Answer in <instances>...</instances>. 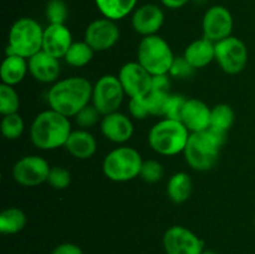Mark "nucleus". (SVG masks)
Here are the masks:
<instances>
[{"label":"nucleus","mask_w":255,"mask_h":254,"mask_svg":"<svg viewBox=\"0 0 255 254\" xmlns=\"http://www.w3.org/2000/svg\"><path fill=\"white\" fill-rule=\"evenodd\" d=\"M236 114L228 104H218L211 109V127L228 132L233 126Z\"/></svg>","instance_id":"bb28decb"},{"label":"nucleus","mask_w":255,"mask_h":254,"mask_svg":"<svg viewBox=\"0 0 255 254\" xmlns=\"http://www.w3.org/2000/svg\"><path fill=\"white\" fill-rule=\"evenodd\" d=\"M193 182L186 172H177L172 174L167 183V196L173 203H184L191 197Z\"/></svg>","instance_id":"5701e85b"},{"label":"nucleus","mask_w":255,"mask_h":254,"mask_svg":"<svg viewBox=\"0 0 255 254\" xmlns=\"http://www.w3.org/2000/svg\"><path fill=\"white\" fill-rule=\"evenodd\" d=\"M142 157L137 149L128 146L117 147L106 154L102 162V172L114 182H128L141 173Z\"/></svg>","instance_id":"423d86ee"},{"label":"nucleus","mask_w":255,"mask_h":254,"mask_svg":"<svg viewBox=\"0 0 255 254\" xmlns=\"http://www.w3.org/2000/svg\"><path fill=\"white\" fill-rule=\"evenodd\" d=\"M181 122L191 133L207 131L211 127V109L201 100L187 99Z\"/></svg>","instance_id":"6ab92c4d"},{"label":"nucleus","mask_w":255,"mask_h":254,"mask_svg":"<svg viewBox=\"0 0 255 254\" xmlns=\"http://www.w3.org/2000/svg\"><path fill=\"white\" fill-rule=\"evenodd\" d=\"M65 148L71 156L77 159H89L95 154L97 149V142L94 134L86 129H76L70 133Z\"/></svg>","instance_id":"aec40b11"},{"label":"nucleus","mask_w":255,"mask_h":254,"mask_svg":"<svg viewBox=\"0 0 255 254\" xmlns=\"http://www.w3.org/2000/svg\"><path fill=\"white\" fill-rule=\"evenodd\" d=\"M27 66H29L30 75L36 81L42 82V84H51V82L57 81L61 72L59 59L51 56L44 50L36 52L30 59H27Z\"/></svg>","instance_id":"f3484780"},{"label":"nucleus","mask_w":255,"mask_h":254,"mask_svg":"<svg viewBox=\"0 0 255 254\" xmlns=\"http://www.w3.org/2000/svg\"><path fill=\"white\" fill-rule=\"evenodd\" d=\"M163 174V166L158 161H156V159L143 161L139 177L144 182H147V183H157L158 181H161Z\"/></svg>","instance_id":"473e14b6"},{"label":"nucleus","mask_w":255,"mask_h":254,"mask_svg":"<svg viewBox=\"0 0 255 254\" xmlns=\"http://www.w3.org/2000/svg\"><path fill=\"white\" fill-rule=\"evenodd\" d=\"M222 147L209 128L204 132L191 133L183 151L184 158L194 171H209L216 166Z\"/></svg>","instance_id":"39448f33"},{"label":"nucleus","mask_w":255,"mask_h":254,"mask_svg":"<svg viewBox=\"0 0 255 254\" xmlns=\"http://www.w3.org/2000/svg\"><path fill=\"white\" fill-rule=\"evenodd\" d=\"M20 107V99L15 89L9 85H0V114L2 116L17 114Z\"/></svg>","instance_id":"cd10ccee"},{"label":"nucleus","mask_w":255,"mask_h":254,"mask_svg":"<svg viewBox=\"0 0 255 254\" xmlns=\"http://www.w3.org/2000/svg\"><path fill=\"white\" fill-rule=\"evenodd\" d=\"M100 129L109 141L114 143H125L133 134V124L128 116L116 111L102 116Z\"/></svg>","instance_id":"dca6fc26"},{"label":"nucleus","mask_w":255,"mask_h":254,"mask_svg":"<svg viewBox=\"0 0 255 254\" xmlns=\"http://www.w3.org/2000/svg\"><path fill=\"white\" fill-rule=\"evenodd\" d=\"M119 79L129 99L146 97L152 90V75L138 61L125 64L119 71Z\"/></svg>","instance_id":"f8f14e48"},{"label":"nucleus","mask_w":255,"mask_h":254,"mask_svg":"<svg viewBox=\"0 0 255 254\" xmlns=\"http://www.w3.org/2000/svg\"><path fill=\"white\" fill-rule=\"evenodd\" d=\"M94 54L95 51L86 41H76L72 42L64 59L70 66L84 67L87 64H90V61L94 57Z\"/></svg>","instance_id":"a878e982"},{"label":"nucleus","mask_w":255,"mask_h":254,"mask_svg":"<svg viewBox=\"0 0 255 254\" xmlns=\"http://www.w3.org/2000/svg\"><path fill=\"white\" fill-rule=\"evenodd\" d=\"M119 26L116 21L107 17H100L87 25L85 30V41L95 52L112 49L120 40Z\"/></svg>","instance_id":"ddd939ff"},{"label":"nucleus","mask_w":255,"mask_h":254,"mask_svg":"<svg viewBox=\"0 0 255 254\" xmlns=\"http://www.w3.org/2000/svg\"><path fill=\"white\" fill-rule=\"evenodd\" d=\"M138 0H95L99 11L104 17L117 21L133 11Z\"/></svg>","instance_id":"b1692460"},{"label":"nucleus","mask_w":255,"mask_h":254,"mask_svg":"<svg viewBox=\"0 0 255 254\" xmlns=\"http://www.w3.org/2000/svg\"><path fill=\"white\" fill-rule=\"evenodd\" d=\"M191 132L178 120L163 119L148 132L149 147L162 156H176L186 148Z\"/></svg>","instance_id":"7ed1b4c3"},{"label":"nucleus","mask_w":255,"mask_h":254,"mask_svg":"<svg viewBox=\"0 0 255 254\" xmlns=\"http://www.w3.org/2000/svg\"><path fill=\"white\" fill-rule=\"evenodd\" d=\"M216 61L226 74H239L246 69L248 62L247 45L236 36L216 42Z\"/></svg>","instance_id":"1a4fd4ad"},{"label":"nucleus","mask_w":255,"mask_h":254,"mask_svg":"<svg viewBox=\"0 0 255 254\" xmlns=\"http://www.w3.org/2000/svg\"><path fill=\"white\" fill-rule=\"evenodd\" d=\"M169 87H171V80H169L168 74L154 75V76H152L151 91L166 92V94H169Z\"/></svg>","instance_id":"4c0bfd02"},{"label":"nucleus","mask_w":255,"mask_h":254,"mask_svg":"<svg viewBox=\"0 0 255 254\" xmlns=\"http://www.w3.org/2000/svg\"><path fill=\"white\" fill-rule=\"evenodd\" d=\"M44 29L31 17H20L11 25L6 55H19L30 59L42 50Z\"/></svg>","instance_id":"20e7f679"},{"label":"nucleus","mask_w":255,"mask_h":254,"mask_svg":"<svg viewBox=\"0 0 255 254\" xmlns=\"http://www.w3.org/2000/svg\"><path fill=\"white\" fill-rule=\"evenodd\" d=\"M233 25L232 12L222 5H214L207 10L203 16L202 21L203 37L216 44L221 40L232 36Z\"/></svg>","instance_id":"4468645a"},{"label":"nucleus","mask_w":255,"mask_h":254,"mask_svg":"<svg viewBox=\"0 0 255 254\" xmlns=\"http://www.w3.org/2000/svg\"><path fill=\"white\" fill-rule=\"evenodd\" d=\"M162 5L168 9H181L189 2V0H161Z\"/></svg>","instance_id":"ea45409f"},{"label":"nucleus","mask_w":255,"mask_h":254,"mask_svg":"<svg viewBox=\"0 0 255 254\" xmlns=\"http://www.w3.org/2000/svg\"><path fill=\"white\" fill-rule=\"evenodd\" d=\"M94 85L85 77L72 76L56 81L47 91L50 109L66 117H75L92 100Z\"/></svg>","instance_id":"f257e3e1"},{"label":"nucleus","mask_w":255,"mask_h":254,"mask_svg":"<svg viewBox=\"0 0 255 254\" xmlns=\"http://www.w3.org/2000/svg\"><path fill=\"white\" fill-rule=\"evenodd\" d=\"M173 60V51L163 37L157 34L142 37L137 50V61L152 76L168 74Z\"/></svg>","instance_id":"0eeeda50"},{"label":"nucleus","mask_w":255,"mask_h":254,"mask_svg":"<svg viewBox=\"0 0 255 254\" xmlns=\"http://www.w3.org/2000/svg\"><path fill=\"white\" fill-rule=\"evenodd\" d=\"M163 249L166 254H202L204 243L196 233L183 226H172L164 232Z\"/></svg>","instance_id":"9b49d317"},{"label":"nucleus","mask_w":255,"mask_h":254,"mask_svg":"<svg viewBox=\"0 0 255 254\" xmlns=\"http://www.w3.org/2000/svg\"><path fill=\"white\" fill-rule=\"evenodd\" d=\"M50 168L47 161L36 154L20 158L12 167V178L22 187H36L47 182Z\"/></svg>","instance_id":"9d476101"},{"label":"nucleus","mask_w":255,"mask_h":254,"mask_svg":"<svg viewBox=\"0 0 255 254\" xmlns=\"http://www.w3.org/2000/svg\"><path fill=\"white\" fill-rule=\"evenodd\" d=\"M27 71L29 66L25 57L19 55H6L0 67L1 84L15 86L24 80Z\"/></svg>","instance_id":"4be33fe9"},{"label":"nucleus","mask_w":255,"mask_h":254,"mask_svg":"<svg viewBox=\"0 0 255 254\" xmlns=\"http://www.w3.org/2000/svg\"><path fill=\"white\" fill-rule=\"evenodd\" d=\"M128 111L129 115L136 120H144L146 117L149 116L148 107H147L144 97H141V99H129Z\"/></svg>","instance_id":"e433bc0d"},{"label":"nucleus","mask_w":255,"mask_h":254,"mask_svg":"<svg viewBox=\"0 0 255 254\" xmlns=\"http://www.w3.org/2000/svg\"><path fill=\"white\" fill-rule=\"evenodd\" d=\"M254 226H255V217H254Z\"/></svg>","instance_id":"79ce46f5"},{"label":"nucleus","mask_w":255,"mask_h":254,"mask_svg":"<svg viewBox=\"0 0 255 254\" xmlns=\"http://www.w3.org/2000/svg\"><path fill=\"white\" fill-rule=\"evenodd\" d=\"M100 116H102L99 110L94 105H87L80 112H77L75 116V121L81 127L82 129H87L90 127L95 126L100 121Z\"/></svg>","instance_id":"72a5a7b5"},{"label":"nucleus","mask_w":255,"mask_h":254,"mask_svg":"<svg viewBox=\"0 0 255 254\" xmlns=\"http://www.w3.org/2000/svg\"><path fill=\"white\" fill-rule=\"evenodd\" d=\"M45 16L49 24H65L69 9L64 0H49L45 7Z\"/></svg>","instance_id":"c756f323"},{"label":"nucleus","mask_w":255,"mask_h":254,"mask_svg":"<svg viewBox=\"0 0 255 254\" xmlns=\"http://www.w3.org/2000/svg\"><path fill=\"white\" fill-rule=\"evenodd\" d=\"M26 226V216L16 207H10L0 213V232L2 234H16Z\"/></svg>","instance_id":"393cba45"},{"label":"nucleus","mask_w":255,"mask_h":254,"mask_svg":"<svg viewBox=\"0 0 255 254\" xmlns=\"http://www.w3.org/2000/svg\"><path fill=\"white\" fill-rule=\"evenodd\" d=\"M125 90L119 76L104 75L94 85L92 105L102 116L119 111L125 97Z\"/></svg>","instance_id":"6e6552de"},{"label":"nucleus","mask_w":255,"mask_h":254,"mask_svg":"<svg viewBox=\"0 0 255 254\" xmlns=\"http://www.w3.org/2000/svg\"><path fill=\"white\" fill-rule=\"evenodd\" d=\"M194 67L184 59V56L182 57H174L173 64H172L171 70H169V76L176 77V79H188L193 75Z\"/></svg>","instance_id":"c9c22d12"},{"label":"nucleus","mask_w":255,"mask_h":254,"mask_svg":"<svg viewBox=\"0 0 255 254\" xmlns=\"http://www.w3.org/2000/svg\"><path fill=\"white\" fill-rule=\"evenodd\" d=\"M1 132L2 136L7 139H16L22 134L25 128V124L22 117L19 114L6 115L1 120Z\"/></svg>","instance_id":"c85d7f7f"},{"label":"nucleus","mask_w":255,"mask_h":254,"mask_svg":"<svg viewBox=\"0 0 255 254\" xmlns=\"http://www.w3.org/2000/svg\"><path fill=\"white\" fill-rule=\"evenodd\" d=\"M72 132L69 117L50 109L37 115L30 127V139L36 148L51 151L65 146Z\"/></svg>","instance_id":"f03ea898"},{"label":"nucleus","mask_w":255,"mask_h":254,"mask_svg":"<svg viewBox=\"0 0 255 254\" xmlns=\"http://www.w3.org/2000/svg\"><path fill=\"white\" fill-rule=\"evenodd\" d=\"M202 254H218V253H216L214 251H204Z\"/></svg>","instance_id":"a19ab883"},{"label":"nucleus","mask_w":255,"mask_h":254,"mask_svg":"<svg viewBox=\"0 0 255 254\" xmlns=\"http://www.w3.org/2000/svg\"><path fill=\"white\" fill-rule=\"evenodd\" d=\"M51 254H84L82 249L74 243H61L52 249Z\"/></svg>","instance_id":"58836bf2"},{"label":"nucleus","mask_w":255,"mask_h":254,"mask_svg":"<svg viewBox=\"0 0 255 254\" xmlns=\"http://www.w3.org/2000/svg\"><path fill=\"white\" fill-rule=\"evenodd\" d=\"M132 27L142 36L156 35L164 22L163 10L156 4H144L137 7L132 15Z\"/></svg>","instance_id":"2eb2a0df"},{"label":"nucleus","mask_w":255,"mask_h":254,"mask_svg":"<svg viewBox=\"0 0 255 254\" xmlns=\"http://www.w3.org/2000/svg\"><path fill=\"white\" fill-rule=\"evenodd\" d=\"M47 183L54 189L62 191V189L67 188L70 186V183H71V174L64 167L54 166L50 168L49 177H47Z\"/></svg>","instance_id":"2f4dec72"},{"label":"nucleus","mask_w":255,"mask_h":254,"mask_svg":"<svg viewBox=\"0 0 255 254\" xmlns=\"http://www.w3.org/2000/svg\"><path fill=\"white\" fill-rule=\"evenodd\" d=\"M171 94L166 92H157L151 91L147 95L146 99L147 107H148L149 115L152 116H166L167 105H168V99Z\"/></svg>","instance_id":"7c9ffc66"},{"label":"nucleus","mask_w":255,"mask_h":254,"mask_svg":"<svg viewBox=\"0 0 255 254\" xmlns=\"http://www.w3.org/2000/svg\"><path fill=\"white\" fill-rule=\"evenodd\" d=\"M187 99L183 95L178 94H171L168 99V105H167L166 110V119L171 120H178L181 121L182 111H183V107L186 105Z\"/></svg>","instance_id":"f704fd0d"},{"label":"nucleus","mask_w":255,"mask_h":254,"mask_svg":"<svg viewBox=\"0 0 255 254\" xmlns=\"http://www.w3.org/2000/svg\"><path fill=\"white\" fill-rule=\"evenodd\" d=\"M183 56L194 69H203L216 60V44L206 37L197 39L186 47Z\"/></svg>","instance_id":"412c9836"},{"label":"nucleus","mask_w":255,"mask_h":254,"mask_svg":"<svg viewBox=\"0 0 255 254\" xmlns=\"http://www.w3.org/2000/svg\"><path fill=\"white\" fill-rule=\"evenodd\" d=\"M71 45L72 34L65 24H49L44 29L42 50L51 56L64 57Z\"/></svg>","instance_id":"a211bd4d"}]
</instances>
